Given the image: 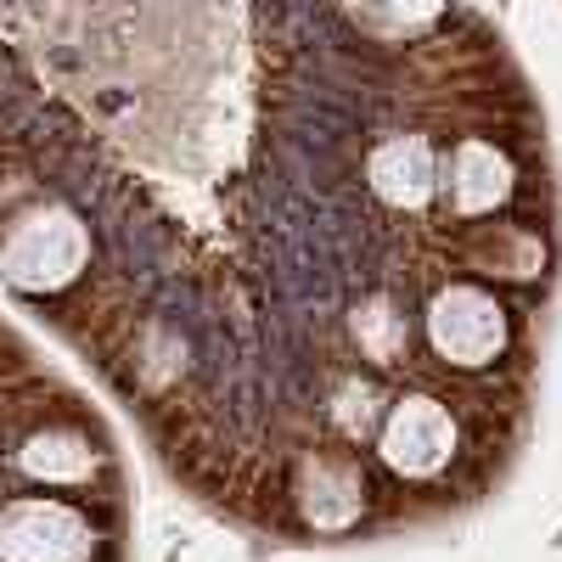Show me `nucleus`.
<instances>
[{"mask_svg": "<svg viewBox=\"0 0 562 562\" xmlns=\"http://www.w3.org/2000/svg\"><path fill=\"white\" fill-rule=\"evenodd\" d=\"M90 265V231L74 209L45 203L12 220V231L0 237V276L29 299H52L85 276Z\"/></svg>", "mask_w": 562, "mask_h": 562, "instance_id": "obj_1", "label": "nucleus"}, {"mask_svg": "<svg viewBox=\"0 0 562 562\" xmlns=\"http://www.w3.org/2000/svg\"><path fill=\"white\" fill-rule=\"evenodd\" d=\"M422 326H428V349L456 366V371H484L506 355L512 344V315L506 304L490 293V288H473V281H456V288L434 293L428 315H422Z\"/></svg>", "mask_w": 562, "mask_h": 562, "instance_id": "obj_2", "label": "nucleus"}, {"mask_svg": "<svg viewBox=\"0 0 562 562\" xmlns=\"http://www.w3.org/2000/svg\"><path fill=\"white\" fill-rule=\"evenodd\" d=\"M97 529L57 495H23L0 512V562H90Z\"/></svg>", "mask_w": 562, "mask_h": 562, "instance_id": "obj_3", "label": "nucleus"}, {"mask_svg": "<svg viewBox=\"0 0 562 562\" xmlns=\"http://www.w3.org/2000/svg\"><path fill=\"white\" fill-rule=\"evenodd\" d=\"M456 445H461V428H456V416L445 400L434 394H411L389 411L383 422V461L394 467L400 479H439L445 467L456 461Z\"/></svg>", "mask_w": 562, "mask_h": 562, "instance_id": "obj_4", "label": "nucleus"}, {"mask_svg": "<svg viewBox=\"0 0 562 562\" xmlns=\"http://www.w3.org/2000/svg\"><path fill=\"white\" fill-rule=\"evenodd\" d=\"M293 506L304 512L310 529L338 535L366 512V473L344 456H310L299 484H293Z\"/></svg>", "mask_w": 562, "mask_h": 562, "instance_id": "obj_5", "label": "nucleus"}, {"mask_svg": "<svg viewBox=\"0 0 562 562\" xmlns=\"http://www.w3.org/2000/svg\"><path fill=\"white\" fill-rule=\"evenodd\" d=\"M371 192L394 209H422L439 192V158L422 135H394L371 153Z\"/></svg>", "mask_w": 562, "mask_h": 562, "instance_id": "obj_6", "label": "nucleus"}, {"mask_svg": "<svg viewBox=\"0 0 562 562\" xmlns=\"http://www.w3.org/2000/svg\"><path fill=\"white\" fill-rule=\"evenodd\" d=\"M450 209L456 214H490L495 203L512 198V158L490 140H461L456 158H450Z\"/></svg>", "mask_w": 562, "mask_h": 562, "instance_id": "obj_7", "label": "nucleus"}, {"mask_svg": "<svg viewBox=\"0 0 562 562\" xmlns=\"http://www.w3.org/2000/svg\"><path fill=\"white\" fill-rule=\"evenodd\" d=\"M23 473L34 484H52V490L85 484L90 473H97V445H90L79 428H40L23 445Z\"/></svg>", "mask_w": 562, "mask_h": 562, "instance_id": "obj_8", "label": "nucleus"}, {"mask_svg": "<svg viewBox=\"0 0 562 562\" xmlns=\"http://www.w3.org/2000/svg\"><path fill=\"white\" fill-rule=\"evenodd\" d=\"M355 338L378 366H389V360L405 355V315L389 299H371V304L355 310Z\"/></svg>", "mask_w": 562, "mask_h": 562, "instance_id": "obj_9", "label": "nucleus"}, {"mask_svg": "<svg viewBox=\"0 0 562 562\" xmlns=\"http://www.w3.org/2000/svg\"><path fill=\"white\" fill-rule=\"evenodd\" d=\"M355 18L378 34H405V29H422L428 18H439L445 0H349Z\"/></svg>", "mask_w": 562, "mask_h": 562, "instance_id": "obj_10", "label": "nucleus"}]
</instances>
